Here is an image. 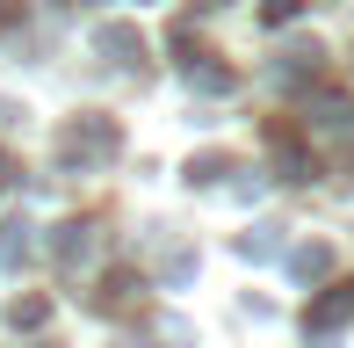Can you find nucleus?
Wrapping results in <instances>:
<instances>
[{
  "label": "nucleus",
  "instance_id": "obj_1",
  "mask_svg": "<svg viewBox=\"0 0 354 348\" xmlns=\"http://www.w3.org/2000/svg\"><path fill=\"white\" fill-rule=\"evenodd\" d=\"M22 232H29V225H0V261H8V268L29 254V240H22Z\"/></svg>",
  "mask_w": 354,
  "mask_h": 348
}]
</instances>
